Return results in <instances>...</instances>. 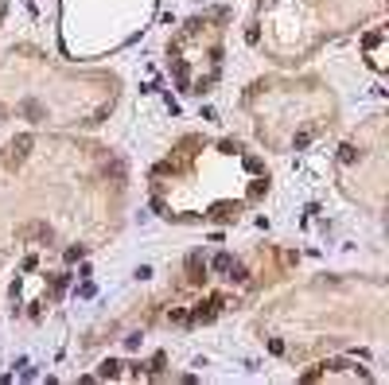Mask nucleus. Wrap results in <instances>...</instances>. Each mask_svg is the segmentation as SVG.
<instances>
[{"label":"nucleus","instance_id":"f257e3e1","mask_svg":"<svg viewBox=\"0 0 389 385\" xmlns=\"http://www.w3.org/2000/svg\"><path fill=\"white\" fill-rule=\"evenodd\" d=\"M28 148H31V136H20V140L12 144V152H8V160H4V163H8V167H16V163L28 156Z\"/></svg>","mask_w":389,"mask_h":385},{"label":"nucleus","instance_id":"f03ea898","mask_svg":"<svg viewBox=\"0 0 389 385\" xmlns=\"http://www.w3.org/2000/svg\"><path fill=\"white\" fill-rule=\"evenodd\" d=\"M20 237H35V241H51V230L39 222H31V226H20Z\"/></svg>","mask_w":389,"mask_h":385}]
</instances>
